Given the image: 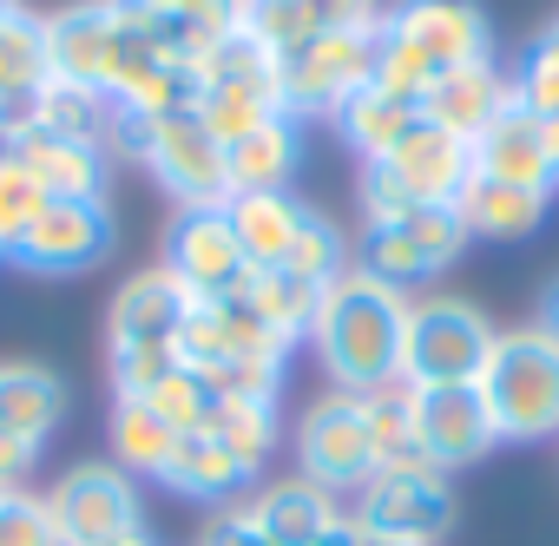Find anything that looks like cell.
<instances>
[{"mask_svg":"<svg viewBox=\"0 0 559 546\" xmlns=\"http://www.w3.org/2000/svg\"><path fill=\"white\" fill-rule=\"evenodd\" d=\"M317 356L330 369V382H343V395H362L376 382L402 376V336H408V297L382 277H369L362 263L336 270L317 304Z\"/></svg>","mask_w":559,"mask_h":546,"instance_id":"1","label":"cell"},{"mask_svg":"<svg viewBox=\"0 0 559 546\" xmlns=\"http://www.w3.org/2000/svg\"><path fill=\"white\" fill-rule=\"evenodd\" d=\"M474 389H480L500 441L559 435V336L539 330V323L533 330H500Z\"/></svg>","mask_w":559,"mask_h":546,"instance_id":"2","label":"cell"},{"mask_svg":"<svg viewBox=\"0 0 559 546\" xmlns=\"http://www.w3.org/2000/svg\"><path fill=\"white\" fill-rule=\"evenodd\" d=\"M493 323L461 304V297H421L408 304V336H402V382L415 389H454V382H480L487 356H493Z\"/></svg>","mask_w":559,"mask_h":546,"instance_id":"3","label":"cell"},{"mask_svg":"<svg viewBox=\"0 0 559 546\" xmlns=\"http://www.w3.org/2000/svg\"><path fill=\"white\" fill-rule=\"evenodd\" d=\"M382 47V21L376 27H343V34H317L290 54H276V112L304 119V112H343V99L356 86H369Z\"/></svg>","mask_w":559,"mask_h":546,"instance_id":"4","label":"cell"},{"mask_svg":"<svg viewBox=\"0 0 559 546\" xmlns=\"http://www.w3.org/2000/svg\"><path fill=\"white\" fill-rule=\"evenodd\" d=\"M47 513H53L60 546H119V539L145 533V507H139L132 474H126V467H106V461L73 467V474L53 487Z\"/></svg>","mask_w":559,"mask_h":546,"instance_id":"5","label":"cell"},{"mask_svg":"<svg viewBox=\"0 0 559 546\" xmlns=\"http://www.w3.org/2000/svg\"><path fill=\"white\" fill-rule=\"evenodd\" d=\"M382 40L402 47L428 80L487 60V21L474 0H402L395 14H382Z\"/></svg>","mask_w":559,"mask_h":546,"instance_id":"6","label":"cell"},{"mask_svg":"<svg viewBox=\"0 0 559 546\" xmlns=\"http://www.w3.org/2000/svg\"><path fill=\"white\" fill-rule=\"evenodd\" d=\"M165 270L198 297V304H217L230 290H243L250 277V263L237 250V230L224 217V204H185L171 237H165Z\"/></svg>","mask_w":559,"mask_h":546,"instance_id":"7","label":"cell"},{"mask_svg":"<svg viewBox=\"0 0 559 546\" xmlns=\"http://www.w3.org/2000/svg\"><path fill=\"white\" fill-rule=\"evenodd\" d=\"M356 526L402 539V546H435L454 526V487L435 467H408V474H369L362 480V513Z\"/></svg>","mask_w":559,"mask_h":546,"instance_id":"8","label":"cell"},{"mask_svg":"<svg viewBox=\"0 0 559 546\" xmlns=\"http://www.w3.org/2000/svg\"><path fill=\"white\" fill-rule=\"evenodd\" d=\"M297 461L304 480L317 487H362L376 474V448H369V422L356 395H323L304 422H297Z\"/></svg>","mask_w":559,"mask_h":546,"instance_id":"9","label":"cell"},{"mask_svg":"<svg viewBox=\"0 0 559 546\" xmlns=\"http://www.w3.org/2000/svg\"><path fill=\"white\" fill-rule=\"evenodd\" d=\"M415 435H421V461H428L435 474L467 467V461H480V454L500 441V428H493V415H487V402H480L474 382L415 389Z\"/></svg>","mask_w":559,"mask_h":546,"instance_id":"10","label":"cell"},{"mask_svg":"<svg viewBox=\"0 0 559 546\" xmlns=\"http://www.w3.org/2000/svg\"><path fill=\"white\" fill-rule=\"evenodd\" d=\"M145 165L158 171L165 191H178L185 204H224L230 185H224V145L204 132L198 112H165L152 119V152Z\"/></svg>","mask_w":559,"mask_h":546,"instance_id":"11","label":"cell"},{"mask_svg":"<svg viewBox=\"0 0 559 546\" xmlns=\"http://www.w3.org/2000/svg\"><path fill=\"white\" fill-rule=\"evenodd\" d=\"M112 250V217L106 198H60L40 211V224L27 230V244L14 250L34 270H93Z\"/></svg>","mask_w":559,"mask_h":546,"instance_id":"12","label":"cell"},{"mask_svg":"<svg viewBox=\"0 0 559 546\" xmlns=\"http://www.w3.org/2000/svg\"><path fill=\"white\" fill-rule=\"evenodd\" d=\"M47 40H53V80H73V86H99L112 99V80H119V21L106 0H86V8H67L47 21Z\"/></svg>","mask_w":559,"mask_h":546,"instance_id":"13","label":"cell"},{"mask_svg":"<svg viewBox=\"0 0 559 546\" xmlns=\"http://www.w3.org/2000/svg\"><path fill=\"white\" fill-rule=\"evenodd\" d=\"M8 158L40 178L47 204H60V198H99V191H106V158H99V145L53 139V132H40L34 119H8Z\"/></svg>","mask_w":559,"mask_h":546,"instance_id":"14","label":"cell"},{"mask_svg":"<svg viewBox=\"0 0 559 546\" xmlns=\"http://www.w3.org/2000/svg\"><path fill=\"white\" fill-rule=\"evenodd\" d=\"M376 165H389L415 204H454V198H461V185L474 178V145L421 119V126H415L389 158H376Z\"/></svg>","mask_w":559,"mask_h":546,"instance_id":"15","label":"cell"},{"mask_svg":"<svg viewBox=\"0 0 559 546\" xmlns=\"http://www.w3.org/2000/svg\"><path fill=\"white\" fill-rule=\"evenodd\" d=\"M474 171L493 178V185H520V191H552L559 171L539 145V112H526L520 99L500 106V119L474 139Z\"/></svg>","mask_w":559,"mask_h":546,"instance_id":"16","label":"cell"},{"mask_svg":"<svg viewBox=\"0 0 559 546\" xmlns=\"http://www.w3.org/2000/svg\"><path fill=\"white\" fill-rule=\"evenodd\" d=\"M191 310H198V297L171 277L165 263L158 270H139V277L112 297V317H106L112 349H126V343H171Z\"/></svg>","mask_w":559,"mask_h":546,"instance_id":"17","label":"cell"},{"mask_svg":"<svg viewBox=\"0 0 559 546\" xmlns=\"http://www.w3.org/2000/svg\"><path fill=\"white\" fill-rule=\"evenodd\" d=\"M224 217H230L237 250H243L250 270H284L310 204H297L290 191H237V198H224Z\"/></svg>","mask_w":559,"mask_h":546,"instance_id":"18","label":"cell"},{"mask_svg":"<svg viewBox=\"0 0 559 546\" xmlns=\"http://www.w3.org/2000/svg\"><path fill=\"white\" fill-rule=\"evenodd\" d=\"M250 520H257V533H263L270 546H323V539L343 526L330 487H317V480H304V474L263 487V494L250 500Z\"/></svg>","mask_w":559,"mask_h":546,"instance_id":"19","label":"cell"},{"mask_svg":"<svg viewBox=\"0 0 559 546\" xmlns=\"http://www.w3.org/2000/svg\"><path fill=\"white\" fill-rule=\"evenodd\" d=\"M507 99H513V80H500V73L480 60V67L441 73V80L428 86V99H421V119L474 145V139H480V132L500 119V106H507Z\"/></svg>","mask_w":559,"mask_h":546,"instance_id":"20","label":"cell"},{"mask_svg":"<svg viewBox=\"0 0 559 546\" xmlns=\"http://www.w3.org/2000/svg\"><path fill=\"white\" fill-rule=\"evenodd\" d=\"M297 119H263L257 132H243V139H230L224 145V185H230V198L237 191H284L290 185V171H297Z\"/></svg>","mask_w":559,"mask_h":546,"instance_id":"21","label":"cell"},{"mask_svg":"<svg viewBox=\"0 0 559 546\" xmlns=\"http://www.w3.org/2000/svg\"><path fill=\"white\" fill-rule=\"evenodd\" d=\"M362 422H369V448H376V474H408L428 467L421 461V435H415V382H376L356 395Z\"/></svg>","mask_w":559,"mask_h":546,"instance_id":"22","label":"cell"},{"mask_svg":"<svg viewBox=\"0 0 559 546\" xmlns=\"http://www.w3.org/2000/svg\"><path fill=\"white\" fill-rule=\"evenodd\" d=\"M8 119H34L40 132L53 139H73V145H99L106 139V119H112V99L99 86H73V80H47L27 106H8Z\"/></svg>","mask_w":559,"mask_h":546,"instance_id":"23","label":"cell"},{"mask_svg":"<svg viewBox=\"0 0 559 546\" xmlns=\"http://www.w3.org/2000/svg\"><path fill=\"white\" fill-rule=\"evenodd\" d=\"M60 415H67V389H60L53 369H40V363H0V428L40 441V435H53Z\"/></svg>","mask_w":559,"mask_h":546,"instance_id":"24","label":"cell"},{"mask_svg":"<svg viewBox=\"0 0 559 546\" xmlns=\"http://www.w3.org/2000/svg\"><path fill=\"white\" fill-rule=\"evenodd\" d=\"M467 237H526L546 217V191H520V185H493V178H467L454 198Z\"/></svg>","mask_w":559,"mask_h":546,"instance_id":"25","label":"cell"},{"mask_svg":"<svg viewBox=\"0 0 559 546\" xmlns=\"http://www.w3.org/2000/svg\"><path fill=\"white\" fill-rule=\"evenodd\" d=\"M47 80H53V40H47V21L14 8L8 21H0V99H8V106H27Z\"/></svg>","mask_w":559,"mask_h":546,"instance_id":"26","label":"cell"},{"mask_svg":"<svg viewBox=\"0 0 559 546\" xmlns=\"http://www.w3.org/2000/svg\"><path fill=\"white\" fill-rule=\"evenodd\" d=\"M336 126H343V139L362 152V165H376V158H389V152L421 126V106H402V99H389V93H376V86H356V93L343 99Z\"/></svg>","mask_w":559,"mask_h":546,"instance_id":"27","label":"cell"},{"mask_svg":"<svg viewBox=\"0 0 559 546\" xmlns=\"http://www.w3.org/2000/svg\"><path fill=\"white\" fill-rule=\"evenodd\" d=\"M165 487H178V494H198V500H230L243 480H250V467L217 441V435H178V454H171V467L158 474Z\"/></svg>","mask_w":559,"mask_h":546,"instance_id":"28","label":"cell"},{"mask_svg":"<svg viewBox=\"0 0 559 546\" xmlns=\"http://www.w3.org/2000/svg\"><path fill=\"white\" fill-rule=\"evenodd\" d=\"M112 454H119L126 474H165L171 454H178V428L152 402L119 395V408H112Z\"/></svg>","mask_w":559,"mask_h":546,"instance_id":"29","label":"cell"},{"mask_svg":"<svg viewBox=\"0 0 559 546\" xmlns=\"http://www.w3.org/2000/svg\"><path fill=\"white\" fill-rule=\"evenodd\" d=\"M204 435H217V441L257 474V467L270 461V448H276V402H270V395H217Z\"/></svg>","mask_w":559,"mask_h":546,"instance_id":"30","label":"cell"},{"mask_svg":"<svg viewBox=\"0 0 559 546\" xmlns=\"http://www.w3.org/2000/svg\"><path fill=\"white\" fill-rule=\"evenodd\" d=\"M250 304L263 310V323L284 336V343H304L310 323H317V304H323V284L297 277V270H250Z\"/></svg>","mask_w":559,"mask_h":546,"instance_id":"31","label":"cell"},{"mask_svg":"<svg viewBox=\"0 0 559 546\" xmlns=\"http://www.w3.org/2000/svg\"><path fill=\"white\" fill-rule=\"evenodd\" d=\"M191 112L204 119V132H211L217 145H230V139L257 132L263 119H276V93H270V86H204Z\"/></svg>","mask_w":559,"mask_h":546,"instance_id":"32","label":"cell"},{"mask_svg":"<svg viewBox=\"0 0 559 546\" xmlns=\"http://www.w3.org/2000/svg\"><path fill=\"white\" fill-rule=\"evenodd\" d=\"M40 211H47V191H40V178L27 171V165H14L8 152H0V250H21L27 244V230L40 224Z\"/></svg>","mask_w":559,"mask_h":546,"instance_id":"33","label":"cell"},{"mask_svg":"<svg viewBox=\"0 0 559 546\" xmlns=\"http://www.w3.org/2000/svg\"><path fill=\"white\" fill-rule=\"evenodd\" d=\"M356 263L369 270V277H382V284H415V277H428V263H421V250H415V237L402 230V224H369L362 230V250H356Z\"/></svg>","mask_w":559,"mask_h":546,"instance_id":"34","label":"cell"},{"mask_svg":"<svg viewBox=\"0 0 559 546\" xmlns=\"http://www.w3.org/2000/svg\"><path fill=\"white\" fill-rule=\"evenodd\" d=\"M402 230L415 237V250H421L428 270H448V263L461 257V244H467V224H461L454 204H415V211L402 217Z\"/></svg>","mask_w":559,"mask_h":546,"instance_id":"35","label":"cell"},{"mask_svg":"<svg viewBox=\"0 0 559 546\" xmlns=\"http://www.w3.org/2000/svg\"><path fill=\"white\" fill-rule=\"evenodd\" d=\"M284 270H297V277H310V284H330L336 270H349V250H343L336 224L310 211L304 230H297V244H290V257H284Z\"/></svg>","mask_w":559,"mask_h":546,"instance_id":"36","label":"cell"},{"mask_svg":"<svg viewBox=\"0 0 559 546\" xmlns=\"http://www.w3.org/2000/svg\"><path fill=\"white\" fill-rule=\"evenodd\" d=\"M139 402H152V408H158V415H165L178 435H198V428L211 422V402H217V395H211V389H204L191 369H171V376H165L152 395H139Z\"/></svg>","mask_w":559,"mask_h":546,"instance_id":"37","label":"cell"},{"mask_svg":"<svg viewBox=\"0 0 559 546\" xmlns=\"http://www.w3.org/2000/svg\"><path fill=\"white\" fill-rule=\"evenodd\" d=\"M513 99H520L526 112H559V21L533 40L526 67H520V80H513Z\"/></svg>","mask_w":559,"mask_h":546,"instance_id":"38","label":"cell"},{"mask_svg":"<svg viewBox=\"0 0 559 546\" xmlns=\"http://www.w3.org/2000/svg\"><path fill=\"white\" fill-rule=\"evenodd\" d=\"M171 369H185L171 343H126V349H112V382H119V395H152Z\"/></svg>","mask_w":559,"mask_h":546,"instance_id":"39","label":"cell"},{"mask_svg":"<svg viewBox=\"0 0 559 546\" xmlns=\"http://www.w3.org/2000/svg\"><path fill=\"white\" fill-rule=\"evenodd\" d=\"M0 546H60L47 500H34V494H8V500H0Z\"/></svg>","mask_w":559,"mask_h":546,"instance_id":"40","label":"cell"},{"mask_svg":"<svg viewBox=\"0 0 559 546\" xmlns=\"http://www.w3.org/2000/svg\"><path fill=\"white\" fill-rule=\"evenodd\" d=\"M356 198H362V217H369V224H402V217L415 211V198L402 191V178H395L389 165H362Z\"/></svg>","mask_w":559,"mask_h":546,"instance_id":"41","label":"cell"},{"mask_svg":"<svg viewBox=\"0 0 559 546\" xmlns=\"http://www.w3.org/2000/svg\"><path fill=\"white\" fill-rule=\"evenodd\" d=\"M304 14L317 34H343V27H376V0H304Z\"/></svg>","mask_w":559,"mask_h":546,"instance_id":"42","label":"cell"},{"mask_svg":"<svg viewBox=\"0 0 559 546\" xmlns=\"http://www.w3.org/2000/svg\"><path fill=\"white\" fill-rule=\"evenodd\" d=\"M99 145H112L119 158H145V152H152V119L112 99V119H106V139H99Z\"/></svg>","mask_w":559,"mask_h":546,"instance_id":"43","label":"cell"},{"mask_svg":"<svg viewBox=\"0 0 559 546\" xmlns=\"http://www.w3.org/2000/svg\"><path fill=\"white\" fill-rule=\"evenodd\" d=\"M34 461H40V441H27V435H8V428H0V500L27 487Z\"/></svg>","mask_w":559,"mask_h":546,"instance_id":"44","label":"cell"},{"mask_svg":"<svg viewBox=\"0 0 559 546\" xmlns=\"http://www.w3.org/2000/svg\"><path fill=\"white\" fill-rule=\"evenodd\" d=\"M198 546H270L263 533H257V520H250V507H224L211 526H204V539Z\"/></svg>","mask_w":559,"mask_h":546,"instance_id":"45","label":"cell"},{"mask_svg":"<svg viewBox=\"0 0 559 546\" xmlns=\"http://www.w3.org/2000/svg\"><path fill=\"white\" fill-rule=\"evenodd\" d=\"M336 546H402V539H382V533H369V526L343 520V526H336Z\"/></svg>","mask_w":559,"mask_h":546,"instance_id":"46","label":"cell"},{"mask_svg":"<svg viewBox=\"0 0 559 546\" xmlns=\"http://www.w3.org/2000/svg\"><path fill=\"white\" fill-rule=\"evenodd\" d=\"M539 145H546V158L559 171V112H539Z\"/></svg>","mask_w":559,"mask_h":546,"instance_id":"47","label":"cell"},{"mask_svg":"<svg viewBox=\"0 0 559 546\" xmlns=\"http://www.w3.org/2000/svg\"><path fill=\"white\" fill-rule=\"evenodd\" d=\"M539 330H552L559 336V277L546 284V297H539Z\"/></svg>","mask_w":559,"mask_h":546,"instance_id":"48","label":"cell"},{"mask_svg":"<svg viewBox=\"0 0 559 546\" xmlns=\"http://www.w3.org/2000/svg\"><path fill=\"white\" fill-rule=\"evenodd\" d=\"M152 8H158V14H185V8H191V0H152Z\"/></svg>","mask_w":559,"mask_h":546,"instance_id":"49","label":"cell"},{"mask_svg":"<svg viewBox=\"0 0 559 546\" xmlns=\"http://www.w3.org/2000/svg\"><path fill=\"white\" fill-rule=\"evenodd\" d=\"M0 152H8V99H0Z\"/></svg>","mask_w":559,"mask_h":546,"instance_id":"50","label":"cell"},{"mask_svg":"<svg viewBox=\"0 0 559 546\" xmlns=\"http://www.w3.org/2000/svg\"><path fill=\"white\" fill-rule=\"evenodd\" d=\"M119 546H152V539H145V533H132V539H119Z\"/></svg>","mask_w":559,"mask_h":546,"instance_id":"51","label":"cell"},{"mask_svg":"<svg viewBox=\"0 0 559 546\" xmlns=\"http://www.w3.org/2000/svg\"><path fill=\"white\" fill-rule=\"evenodd\" d=\"M8 14H14V0H0V21H8Z\"/></svg>","mask_w":559,"mask_h":546,"instance_id":"52","label":"cell"},{"mask_svg":"<svg viewBox=\"0 0 559 546\" xmlns=\"http://www.w3.org/2000/svg\"><path fill=\"white\" fill-rule=\"evenodd\" d=\"M323 546H336V533H330V539H323Z\"/></svg>","mask_w":559,"mask_h":546,"instance_id":"53","label":"cell"}]
</instances>
